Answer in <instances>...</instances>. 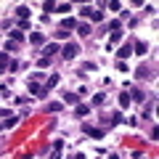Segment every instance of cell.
<instances>
[{
    "label": "cell",
    "instance_id": "1",
    "mask_svg": "<svg viewBox=\"0 0 159 159\" xmlns=\"http://www.w3.org/2000/svg\"><path fill=\"white\" fill-rule=\"evenodd\" d=\"M64 58H74V56H77V53H80V48L77 45H74V43H69V45H64Z\"/></svg>",
    "mask_w": 159,
    "mask_h": 159
},
{
    "label": "cell",
    "instance_id": "2",
    "mask_svg": "<svg viewBox=\"0 0 159 159\" xmlns=\"http://www.w3.org/2000/svg\"><path fill=\"white\" fill-rule=\"evenodd\" d=\"M58 85V74H51V77H48V85L43 88V98L48 96V90H51V88H56Z\"/></svg>",
    "mask_w": 159,
    "mask_h": 159
},
{
    "label": "cell",
    "instance_id": "3",
    "mask_svg": "<svg viewBox=\"0 0 159 159\" xmlns=\"http://www.w3.org/2000/svg\"><path fill=\"white\" fill-rule=\"evenodd\" d=\"M85 133L90 138H103V130H101V127H93V125H85Z\"/></svg>",
    "mask_w": 159,
    "mask_h": 159
},
{
    "label": "cell",
    "instance_id": "4",
    "mask_svg": "<svg viewBox=\"0 0 159 159\" xmlns=\"http://www.w3.org/2000/svg\"><path fill=\"white\" fill-rule=\"evenodd\" d=\"M119 58H127V56H133V43H125V45L119 48V53H117Z\"/></svg>",
    "mask_w": 159,
    "mask_h": 159
},
{
    "label": "cell",
    "instance_id": "5",
    "mask_svg": "<svg viewBox=\"0 0 159 159\" xmlns=\"http://www.w3.org/2000/svg\"><path fill=\"white\" fill-rule=\"evenodd\" d=\"M74 111H77V117H88V114H90V106H88V103H77Z\"/></svg>",
    "mask_w": 159,
    "mask_h": 159
},
{
    "label": "cell",
    "instance_id": "6",
    "mask_svg": "<svg viewBox=\"0 0 159 159\" xmlns=\"http://www.w3.org/2000/svg\"><path fill=\"white\" fill-rule=\"evenodd\" d=\"M16 16H19V21H27V16H29V8H27V6H19V8H16Z\"/></svg>",
    "mask_w": 159,
    "mask_h": 159
},
{
    "label": "cell",
    "instance_id": "7",
    "mask_svg": "<svg viewBox=\"0 0 159 159\" xmlns=\"http://www.w3.org/2000/svg\"><path fill=\"white\" fill-rule=\"evenodd\" d=\"M8 34H11V40H13V43H21V40H24V32H21V29H11Z\"/></svg>",
    "mask_w": 159,
    "mask_h": 159
},
{
    "label": "cell",
    "instance_id": "8",
    "mask_svg": "<svg viewBox=\"0 0 159 159\" xmlns=\"http://www.w3.org/2000/svg\"><path fill=\"white\" fill-rule=\"evenodd\" d=\"M77 32L82 34V37H88V34H90L93 29H90V24H77Z\"/></svg>",
    "mask_w": 159,
    "mask_h": 159
},
{
    "label": "cell",
    "instance_id": "9",
    "mask_svg": "<svg viewBox=\"0 0 159 159\" xmlns=\"http://www.w3.org/2000/svg\"><path fill=\"white\" fill-rule=\"evenodd\" d=\"M133 53H138V56H143V53H146V43H141V40H138L135 45H133Z\"/></svg>",
    "mask_w": 159,
    "mask_h": 159
},
{
    "label": "cell",
    "instance_id": "10",
    "mask_svg": "<svg viewBox=\"0 0 159 159\" xmlns=\"http://www.w3.org/2000/svg\"><path fill=\"white\" fill-rule=\"evenodd\" d=\"M29 93H32V96H43V88H40L37 82L32 80V82H29Z\"/></svg>",
    "mask_w": 159,
    "mask_h": 159
},
{
    "label": "cell",
    "instance_id": "11",
    "mask_svg": "<svg viewBox=\"0 0 159 159\" xmlns=\"http://www.w3.org/2000/svg\"><path fill=\"white\" fill-rule=\"evenodd\" d=\"M64 101H66V103H74V106H77L80 96H77V93H64Z\"/></svg>",
    "mask_w": 159,
    "mask_h": 159
},
{
    "label": "cell",
    "instance_id": "12",
    "mask_svg": "<svg viewBox=\"0 0 159 159\" xmlns=\"http://www.w3.org/2000/svg\"><path fill=\"white\" fill-rule=\"evenodd\" d=\"M53 53H58V45H56V43H51V45H45V58H51Z\"/></svg>",
    "mask_w": 159,
    "mask_h": 159
},
{
    "label": "cell",
    "instance_id": "13",
    "mask_svg": "<svg viewBox=\"0 0 159 159\" xmlns=\"http://www.w3.org/2000/svg\"><path fill=\"white\" fill-rule=\"evenodd\" d=\"M154 103H157V98H151V101H148V106L143 109V117H151V111H154Z\"/></svg>",
    "mask_w": 159,
    "mask_h": 159
},
{
    "label": "cell",
    "instance_id": "14",
    "mask_svg": "<svg viewBox=\"0 0 159 159\" xmlns=\"http://www.w3.org/2000/svg\"><path fill=\"white\" fill-rule=\"evenodd\" d=\"M130 96H133L130 101H143V98H146V96H143L141 90H135V88H133V90H130Z\"/></svg>",
    "mask_w": 159,
    "mask_h": 159
},
{
    "label": "cell",
    "instance_id": "15",
    "mask_svg": "<svg viewBox=\"0 0 159 159\" xmlns=\"http://www.w3.org/2000/svg\"><path fill=\"white\" fill-rule=\"evenodd\" d=\"M19 125V117H8L6 122H3V127H16Z\"/></svg>",
    "mask_w": 159,
    "mask_h": 159
},
{
    "label": "cell",
    "instance_id": "16",
    "mask_svg": "<svg viewBox=\"0 0 159 159\" xmlns=\"http://www.w3.org/2000/svg\"><path fill=\"white\" fill-rule=\"evenodd\" d=\"M88 19H93V21H101L103 13H101V11H96V8H90V16H88Z\"/></svg>",
    "mask_w": 159,
    "mask_h": 159
},
{
    "label": "cell",
    "instance_id": "17",
    "mask_svg": "<svg viewBox=\"0 0 159 159\" xmlns=\"http://www.w3.org/2000/svg\"><path fill=\"white\" fill-rule=\"evenodd\" d=\"M74 27H77L74 19H64V24H61V29H74Z\"/></svg>",
    "mask_w": 159,
    "mask_h": 159
},
{
    "label": "cell",
    "instance_id": "18",
    "mask_svg": "<svg viewBox=\"0 0 159 159\" xmlns=\"http://www.w3.org/2000/svg\"><path fill=\"white\" fill-rule=\"evenodd\" d=\"M8 64H11V61H8V53H0V72H3Z\"/></svg>",
    "mask_w": 159,
    "mask_h": 159
},
{
    "label": "cell",
    "instance_id": "19",
    "mask_svg": "<svg viewBox=\"0 0 159 159\" xmlns=\"http://www.w3.org/2000/svg\"><path fill=\"white\" fill-rule=\"evenodd\" d=\"M45 109H48V111H61V109H64V103H58V101H56V103H48Z\"/></svg>",
    "mask_w": 159,
    "mask_h": 159
},
{
    "label": "cell",
    "instance_id": "20",
    "mask_svg": "<svg viewBox=\"0 0 159 159\" xmlns=\"http://www.w3.org/2000/svg\"><path fill=\"white\" fill-rule=\"evenodd\" d=\"M138 77H141V80H148V77H151V72H148L146 66H141V69H138Z\"/></svg>",
    "mask_w": 159,
    "mask_h": 159
},
{
    "label": "cell",
    "instance_id": "21",
    "mask_svg": "<svg viewBox=\"0 0 159 159\" xmlns=\"http://www.w3.org/2000/svg\"><path fill=\"white\" fill-rule=\"evenodd\" d=\"M119 106H130V96H127V93L119 96Z\"/></svg>",
    "mask_w": 159,
    "mask_h": 159
},
{
    "label": "cell",
    "instance_id": "22",
    "mask_svg": "<svg viewBox=\"0 0 159 159\" xmlns=\"http://www.w3.org/2000/svg\"><path fill=\"white\" fill-rule=\"evenodd\" d=\"M29 40H32L34 45H40V43H43V34H40V32H32V37H29Z\"/></svg>",
    "mask_w": 159,
    "mask_h": 159
},
{
    "label": "cell",
    "instance_id": "23",
    "mask_svg": "<svg viewBox=\"0 0 159 159\" xmlns=\"http://www.w3.org/2000/svg\"><path fill=\"white\" fill-rule=\"evenodd\" d=\"M6 51H19V43H13V40H8V43H6Z\"/></svg>",
    "mask_w": 159,
    "mask_h": 159
},
{
    "label": "cell",
    "instance_id": "24",
    "mask_svg": "<svg viewBox=\"0 0 159 159\" xmlns=\"http://www.w3.org/2000/svg\"><path fill=\"white\" fill-rule=\"evenodd\" d=\"M56 11H61V13H69V11H72V6H69V3H61V6H56Z\"/></svg>",
    "mask_w": 159,
    "mask_h": 159
},
{
    "label": "cell",
    "instance_id": "25",
    "mask_svg": "<svg viewBox=\"0 0 159 159\" xmlns=\"http://www.w3.org/2000/svg\"><path fill=\"white\" fill-rule=\"evenodd\" d=\"M109 11H122V3H117V0H111V3H109Z\"/></svg>",
    "mask_w": 159,
    "mask_h": 159
},
{
    "label": "cell",
    "instance_id": "26",
    "mask_svg": "<svg viewBox=\"0 0 159 159\" xmlns=\"http://www.w3.org/2000/svg\"><path fill=\"white\" fill-rule=\"evenodd\" d=\"M119 40H122V32H111V43H109V45H114V43H119Z\"/></svg>",
    "mask_w": 159,
    "mask_h": 159
},
{
    "label": "cell",
    "instance_id": "27",
    "mask_svg": "<svg viewBox=\"0 0 159 159\" xmlns=\"http://www.w3.org/2000/svg\"><path fill=\"white\" fill-rule=\"evenodd\" d=\"M43 11H56V3H51V0H48V3H43Z\"/></svg>",
    "mask_w": 159,
    "mask_h": 159
},
{
    "label": "cell",
    "instance_id": "28",
    "mask_svg": "<svg viewBox=\"0 0 159 159\" xmlns=\"http://www.w3.org/2000/svg\"><path fill=\"white\" fill-rule=\"evenodd\" d=\"M8 69H11V72H19V69H21V64H19V61H11V64H8Z\"/></svg>",
    "mask_w": 159,
    "mask_h": 159
},
{
    "label": "cell",
    "instance_id": "29",
    "mask_svg": "<svg viewBox=\"0 0 159 159\" xmlns=\"http://www.w3.org/2000/svg\"><path fill=\"white\" fill-rule=\"evenodd\" d=\"M61 148H64V141H61V138H58V141L53 143V151H61Z\"/></svg>",
    "mask_w": 159,
    "mask_h": 159
},
{
    "label": "cell",
    "instance_id": "30",
    "mask_svg": "<svg viewBox=\"0 0 159 159\" xmlns=\"http://www.w3.org/2000/svg\"><path fill=\"white\" fill-rule=\"evenodd\" d=\"M74 159H85V154H77V157H74Z\"/></svg>",
    "mask_w": 159,
    "mask_h": 159
},
{
    "label": "cell",
    "instance_id": "31",
    "mask_svg": "<svg viewBox=\"0 0 159 159\" xmlns=\"http://www.w3.org/2000/svg\"><path fill=\"white\" fill-rule=\"evenodd\" d=\"M109 159H119V157H114V154H111V157H109Z\"/></svg>",
    "mask_w": 159,
    "mask_h": 159
},
{
    "label": "cell",
    "instance_id": "32",
    "mask_svg": "<svg viewBox=\"0 0 159 159\" xmlns=\"http://www.w3.org/2000/svg\"><path fill=\"white\" fill-rule=\"evenodd\" d=\"M0 130H3V122H0Z\"/></svg>",
    "mask_w": 159,
    "mask_h": 159
},
{
    "label": "cell",
    "instance_id": "33",
    "mask_svg": "<svg viewBox=\"0 0 159 159\" xmlns=\"http://www.w3.org/2000/svg\"><path fill=\"white\" fill-rule=\"evenodd\" d=\"M138 159H146V157H138Z\"/></svg>",
    "mask_w": 159,
    "mask_h": 159
}]
</instances>
